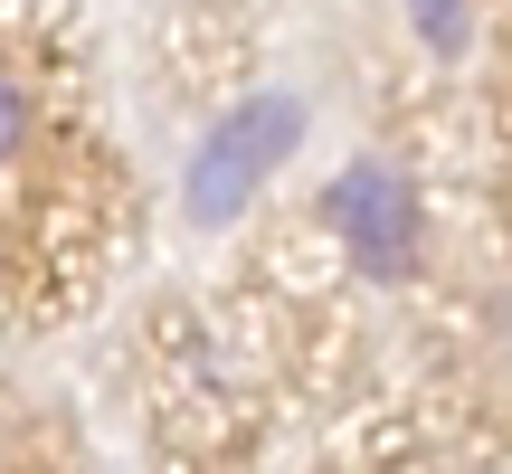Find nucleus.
I'll list each match as a JSON object with an SVG mask.
<instances>
[{"instance_id":"1","label":"nucleus","mask_w":512,"mask_h":474,"mask_svg":"<svg viewBox=\"0 0 512 474\" xmlns=\"http://www.w3.org/2000/svg\"><path fill=\"white\" fill-rule=\"evenodd\" d=\"M323 228L342 237V256L370 275V285H408V275L427 266V200H418V181H408L399 162H380V152H361V162L332 171Z\"/></svg>"},{"instance_id":"2","label":"nucleus","mask_w":512,"mask_h":474,"mask_svg":"<svg viewBox=\"0 0 512 474\" xmlns=\"http://www.w3.org/2000/svg\"><path fill=\"white\" fill-rule=\"evenodd\" d=\"M294 143H304V105H294V95H247L238 114H219V124H209V143L190 152V181H181L190 219H200V228L238 219L256 190L294 162Z\"/></svg>"},{"instance_id":"3","label":"nucleus","mask_w":512,"mask_h":474,"mask_svg":"<svg viewBox=\"0 0 512 474\" xmlns=\"http://www.w3.org/2000/svg\"><path fill=\"white\" fill-rule=\"evenodd\" d=\"M29 143H38V86L0 57V171L29 162Z\"/></svg>"},{"instance_id":"4","label":"nucleus","mask_w":512,"mask_h":474,"mask_svg":"<svg viewBox=\"0 0 512 474\" xmlns=\"http://www.w3.org/2000/svg\"><path fill=\"white\" fill-rule=\"evenodd\" d=\"M408 29H418L437 57H465L475 48V0H408Z\"/></svg>"},{"instance_id":"5","label":"nucleus","mask_w":512,"mask_h":474,"mask_svg":"<svg viewBox=\"0 0 512 474\" xmlns=\"http://www.w3.org/2000/svg\"><path fill=\"white\" fill-rule=\"evenodd\" d=\"M484 399L512 418V304H494V323H484Z\"/></svg>"}]
</instances>
